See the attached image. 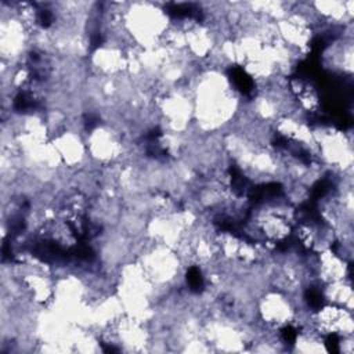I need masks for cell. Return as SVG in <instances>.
I'll return each mask as SVG.
<instances>
[{"label":"cell","instance_id":"cell-4","mask_svg":"<svg viewBox=\"0 0 354 354\" xmlns=\"http://www.w3.org/2000/svg\"><path fill=\"white\" fill-rule=\"evenodd\" d=\"M53 144L59 155L62 167L68 171H76L90 165L84 131L69 127L53 137Z\"/></svg>","mask_w":354,"mask_h":354},{"label":"cell","instance_id":"cell-2","mask_svg":"<svg viewBox=\"0 0 354 354\" xmlns=\"http://www.w3.org/2000/svg\"><path fill=\"white\" fill-rule=\"evenodd\" d=\"M306 324L325 337L354 335L353 311L324 301L319 307L310 310Z\"/></svg>","mask_w":354,"mask_h":354},{"label":"cell","instance_id":"cell-3","mask_svg":"<svg viewBox=\"0 0 354 354\" xmlns=\"http://www.w3.org/2000/svg\"><path fill=\"white\" fill-rule=\"evenodd\" d=\"M310 270L315 283L324 285L351 278V260H347L333 248L308 254Z\"/></svg>","mask_w":354,"mask_h":354},{"label":"cell","instance_id":"cell-1","mask_svg":"<svg viewBox=\"0 0 354 354\" xmlns=\"http://www.w3.org/2000/svg\"><path fill=\"white\" fill-rule=\"evenodd\" d=\"M173 18L166 6L155 1H123L122 33L130 47L156 48L170 28Z\"/></svg>","mask_w":354,"mask_h":354},{"label":"cell","instance_id":"cell-5","mask_svg":"<svg viewBox=\"0 0 354 354\" xmlns=\"http://www.w3.org/2000/svg\"><path fill=\"white\" fill-rule=\"evenodd\" d=\"M319 299L324 303L335 304L354 311V289L353 279H342L319 285Z\"/></svg>","mask_w":354,"mask_h":354}]
</instances>
